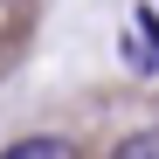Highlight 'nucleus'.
I'll list each match as a JSON object with an SVG mask.
<instances>
[{
	"mask_svg": "<svg viewBox=\"0 0 159 159\" xmlns=\"http://www.w3.org/2000/svg\"><path fill=\"white\" fill-rule=\"evenodd\" d=\"M111 159H159V125H145V131H131V139L111 152Z\"/></svg>",
	"mask_w": 159,
	"mask_h": 159,
	"instance_id": "f03ea898",
	"label": "nucleus"
},
{
	"mask_svg": "<svg viewBox=\"0 0 159 159\" xmlns=\"http://www.w3.org/2000/svg\"><path fill=\"white\" fill-rule=\"evenodd\" d=\"M0 159H76V145L56 139V131H28V139H14Z\"/></svg>",
	"mask_w": 159,
	"mask_h": 159,
	"instance_id": "f257e3e1",
	"label": "nucleus"
},
{
	"mask_svg": "<svg viewBox=\"0 0 159 159\" xmlns=\"http://www.w3.org/2000/svg\"><path fill=\"white\" fill-rule=\"evenodd\" d=\"M139 28H145V35H152V48H159V21H152L145 7H139Z\"/></svg>",
	"mask_w": 159,
	"mask_h": 159,
	"instance_id": "7ed1b4c3",
	"label": "nucleus"
}]
</instances>
